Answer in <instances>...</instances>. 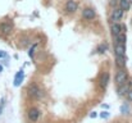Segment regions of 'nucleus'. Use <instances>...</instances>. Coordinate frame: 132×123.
Listing matches in <instances>:
<instances>
[{
  "label": "nucleus",
  "mask_w": 132,
  "mask_h": 123,
  "mask_svg": "<svg viewBox=\"0 0 132 123\" xmlns=\"http://www.w3.org/2000/svg\"><path fill=\"white\" fill-rule=\"evenodd\" d=\"M123 10L121 8H114L113 13H112V21L113 22H119L122 18H123Z\"/></svg>",
  "instance_id": "obj_8"
},
{
  "label": "nucleus",
  "mask_w": 132,
  "mask_h": 123,
  "mask_svg": "<svg viewBox=\"0 0 132 123\" xmlns=\"http://www.w3.org/2000/svg\"><path fill=\"white\" fill-rule=\"evenodd\" d=\"M116 65L118 69H123L126 67V56H116Z\"/></svg>",
  "instance_id": "obj_12"
},
{
  "label": "nucleus",
  "mask_w": 132,
  "mask_h": 123,
  "mask_svg": "<svg viewBox=\"0 0 132 123\" xmlns=\"http://www.w3.org/2000/svg\"><path fill=\"white\" fill-rule=\"evenodd\" d=\"M96 116H97V114H96V112H92V113L90 114V117H91V118H95Z\"/></svg>",
  "instance_id": "obj_23"
},
{
  "label": "nucleus",
  "mask_w": 132,
  "mask_h": 123,
  "mask_svg": "<svg viewBox=\"0 0 132 123\" xmlns=\"http://www.w3.org/2000/svg\"><path fill=\"white\" fill-rule=\"evenodd\" d=\"M39 47V45L37 44H35V45H32V47L30 49V51H28V55H30V58H34V55H35V51H36V49Z\"/></svg>",
  "instance_id": "obj_18"
},
{
  "label": "nucleus",
  "mask_w": 132,
  "mask_h": 123,
  "mask_svg": "<svg viewBox=\"0 0 132 123\" xmlns=\"http://www.w3.org/2000/svg\"><path fill=\"white\" fill-rule=\"evenodd\" d=\"M28 95L30 96H32V97H37V99H40L43 95H44V92H43V90L37 86V83H31L30 86H28Z\"/></svg>",
  "instance_id": "obj_1"
},
{
  "label": "nucleus",
  "mask_w": 132,
  "mask_h": 123,
  "mask_svg": "<svg viewBox=\"0 0 132 123\" xmlns=\"http://www.w3.org/2000/svg\"><path fill=\"white\" fill-rule=\"evenodd\" d=\"M40 116H41V113H40V110L37 108H31L27 112V117H28V119L31 122H37L40 119Z\"/></svg>",
  "instance_id": "obj_2"
},
{
  "label": "nucleus",
  "mask_w": 132,
  "mask_h": 123,
  "mask_svg": "<svg viewBox=\"0 0 132 123\" xmlns=\"http://www.w3.org/2000/svg\"><path fill=\"white\" fill-rule=\"evenodd\" d=\"M128 91H130V85H127V82L123 83V85H119V88H118V95L119 96L126 95Z\"/></svg>",
  "instance_id": "obj_13"
},
{
  "label": "nucleus",
  "mask_w": 132,
  "mask_h": 123,
  "mask_svg": "<svg viewBox=\"0 0 132 123\" xmlns=\"http://www.w3.org/2000/svg\"><path fill=\"white\" fill-rule=\"evenodd\" d=\"M121 112H122V114H125V116L130 114V106H128L127 104H123V105L121 106Z\"/></svg>",
  "instance_id": "obj_17"
},
{
  "label": "nucleus",
  "mask_w": 132,
  "mask_h": 123,
  "mask_svg": "<svg viewBox=\"0 0 132 123\" xmlns=\"http://www.w3.org/2000/svg\"><path fill=\"white\" fill-rule=\"evenodd\" d=\"M99 116H100L101 118H104V119H105V118H108V117H109V112H101Z\"/></svg>",
  "instance_id": "obj_20"
},
{
  "label": "nucleus",
  "mask_w": 132,
  "mask_h": 123,
  "mask_svg": "<svg viewBox=\"0 0 132 123\" xmlns=\"http://www.w3.org/2000/svg\"><path fill=\"white\" fill-rule=\"evenodd\" d=\"M114 53H116V56H126V44L116 42V45H114Z\"/></svg>",
  "instance_id": "obj_5"
},
{
  "label": "nucleus",
  "mask_w": 132,
  "mask_h": 123,
  "mask_svg": "<svg viewBox=\"0 0 132 123\" xmlns=\"http://www.w3.org/2000/svg\"><path fill=\"white\" fill-rule=\"evenodd\" d=\"M110 32H112L113 37H117L121 32H123V31H122V26H121V23H119V22H114V23L112 24V27H110Z\"/></svg>",
  "instance_id": "obj_10"
},
{
  "label": "nucleus",
  "mask_w": 132,
  "mask_h": 123,
  "mask_svg": "<svg viewBox=\"0 0 132 123\" xmlns=\"http://www.w3.org/2000/svg\"><path fill=\"white\" fill-rule=\"evenodd\" d=\"M116 41H117V42H119V44H126V41H127L126 34H125V32H121V34L116 37Z\"/></svg>",
  "instance_id": "obj_15"
},
{
  "label": "nucleus",
  "mask_w": 132,
  "mask_h": 123,
  "mask_svg": "<svg viewBox=\"0 0 132 123\" xmlns=\"http://www.w3.org/2000/svg\"><path fill=\"white\" fill-rule=\"evenodd\" d=\"M13 31V23L12 22H3L0 24V34L1 35H9Z\"/></svg>",
  "instance_id": "obj_4"
},
{
  "label": "nucleus",
  "mask_w": 132,
  "mask_h": 123,
  "mask_svg": "<svg viewBox=\"0 0 132 123\" xmlns=\"http://www.w3.org/2000/svg\"><path fill=\"white\" fill-rule=\"evenodd\" d=\"M1 72H3V67L0 65V73H1Z\"/></svg>",
  "instance_id": "obj_25"
},
{
  "label": "nucleus",
  "mask_w": 132,
  "mask_h": 123,
  "mask_svg": "<svg viewBox=\"0 0 132 123\" xmlns=\"http://www.w3.org/2000/svg\"><path fill=\"white\" fill-rule=\"evenodd\" d=\"M109 5L113 6V8H116V6L118 5V0H110V1H109Z\"/></svg>",
  "instance_id": "obj_21"
},
{
  "label": "nucleus",
  "mask_w": 132,
  "mask_h": 123,
  "mask_svg": "<svg viewBox=\"0 0 132 123\" xmlns=\"http://www.w3.org/2000/svg\"><path fill=\"white\" fill-rule=\"evenodd\" d=\"M127 78H128V76H127L126 71H125V69H118V72H117L114 80H116V82H117L118 85H123V83L127 82Z\"/></svg>",
  "instance_id": "obj_3"
},
{
  "label": "nucleus",
  "mask_w": 132,
  "mask_h": 123,
  "mask_svg": "<svg viewBox=\"0 0 132 123\" xmlns=\"http://www.w3.org/2000/svg\"><path fill=\"white\" fill-rule=\"evenodd\" d=\"M127 1H128V3H130V4L132 5V0H127Z\"/></svg>",
  "instance_id": "obj_26"
},
{
  "label": "nucleus",
  "mask_w": 132,
  "mask_h": 123,
  "mask_svg": "<svg viewBox=\"0 0 132 123\" xmlns=\"http://www.w3.org/2000/svg\"><path fill=\"white\" fill-rule=\"evenodd\" d=\"M103 108H105V109H109V105H106V104H103Z\"/></svg>",
  "instance_id": "obj_24"
},
{
  "label": "nucleus",
  "mask_w": 132,
  "mask_h": 123,
  "mask_svg": "<svg viewBox=\"0 0 132 123\" xmlns=\"http://www.w3.org/2000/svg\"><path fill=\"white\" fill-rule=\"evenodd\" d=\"M24 80V72H23V69H19L18 72H17V75L14 76V82H13V85L17 87V86H21V83L23 82Z\"/></svg>",
  "instance_id": "obj_11"
},
{
  "label": "nucleus",
  "mask_w": 132,
  "mask_h": 123,
  "mask_svg": "<svg viewBox=\"0 0 132 123\" xmlns=\"http://www.w3.org/2000/svg\"><path fill=\"white\" fill-rule=\"evenodd\" d=\"M78 9V4L75 1V0H68L65 3V10L68 13H75L76 10Z\"/></svg>",
  "instance_id": "obj_9"
},
{
  "label": "nucleus",
  "mask_w": 132,
  "mask_h": 123,
  "mask_svg": "<svg viewBox=\"0 0 132 123\" xmlns=\"http://www.w3.org/2000/svg\"><path fill=\"white\" fill-rule=\"evenodd\" d=\"M4 106H5V99L1 97V100H0V116H1V113L4 110Z\"/></svg>",
  "instance_id": "obj_19"
},
{
  "label": "nucleus",
  "mask_w": 132,
  "mask_h": 123,
  "mask_svg": "<svg viewBox=\"0 0 132 123\" xmlns=\"http://www.w3.org/2000/svg\"><path fill=\"white\" fill-rule=\"evenodd\" d=\"M118 1H119V0H118Z\"/></svg>",
  "instance_id": "obj_27"
},
{
  "label": "nucleus",
  "mask_w": 132,
  "mask_h": 123,
  "mask_svg": "<svg viewBox=\"0 0 132 123\" xmlns=\"http://www.w3.org/2000/svg\"><path fill=\"white\" fill-rule=\"evenodd\" d=\"M109 81H110V75H109L108 72H104V73L101 75V77H100L99 86H100L103 90H105V88L108 87V85H109Z\"/></svg>",
  "instance_id": "obj_6"
},
{
  "label": "nucleus",
  "mask_w": 132,
  "mask_h": 123,
  "mask_svg": "<svg viewBox=\"0 0 132 123\" xmlns=\"http://www.w3.org/2000/svg\"><path fill=\"white\" fill-rule=\"evenodd\" d=\"M127 97H128L130 101H132V90H130V91L127 92Z\"/></svg>",
  "instance_id": "obj_22"
},
{
  "label": "nucleus",
  "mask_w": 132,
  "mask_h": 123,
  "mask_svg": "<svg viewBox=\"0 0 132 123\" xmlns=\"http://www.w3.org/2000/svg\"><path fill=\"white\" fill-rule=\"evenodd\" d=\"M96 50H97V53H99V54H104V53L108 50V45L101 44V45H99V46H97V49H96Z\"/></svg>",
  "instance_id": "obj_16"
},
{
  "label": "nucleus",
  "mask_w": 132,
  "mask_h": 123,
  "mask_svg": "<svg viewBox=\"0 0 132 123\" xmlns=\"http://www.w3.org/2000/svg\"><path fill=\"white\" fill-rule=\"evenodd\" d=\"M95 17H96V13H95V10H94L92 8H86V9L82 10V18H84V19L91 21V19H94Z\"/></svg>",
  "instance_id": "obj_7"
},
{
  "label": "nucleus",
  "mask_w": 132,
  "mask_h": 123,
  "mask_svg": "<svg viewBox=\"0 0 132 123\" xmlns=\"http://www.w3.org/2000/svg\"><path fill=\"white\" fill-rule=\"evenodd\" d=\"M118 5H119V8H121L123 12L130 10V8H131V4H130L127 0H119V1H118Z\"/></svg>",
  "instance_id": "obj_14"
}]
</instances>
